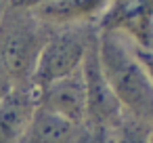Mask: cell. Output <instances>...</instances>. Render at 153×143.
<instances>
[{"label": "cell", "instance_id": "1", "mask_svg": "<svg viewBox=\"0 0 153 143\" xmlns=\"http://www.w3.org/2000/svg\"><path fill=\"white\" fill-rule=\"evenodd\" d=\"M97 55L103 76L124 112L153 128V84L132 55L130 40L122 34L101 32Z\"/></svg>", "mask_w": 153, "mask_h": 143}, {"label": "cell", "instance_id": "2", "mask_svg": "<svg viewBox=\"0 0 153 143\" xmlns=\"http://www.w3.org/2000/svg\"><path fill=\"white\" fill-rule=\"evenodd\" d=\"M48 36L42 23L25 9L9 7L0 19V61L7 67L15 88H32V72L38 53Z\"/></svg>", "mask_w": 153, "mask_h": 143}, {"label": "cell", "instance_id": "3", "mask_svg": "<svg viewBox=\"0 0 153 143\" xmlns=\"http://www.w3.org/2000/svg\"><path fill=\"white\" fill-rule=\"evenodd\" d=\"M92 36L94 34H84L82 30H61L51 34L38 53L30 80L32 88L40 91L80 70Z\"/></svg>", "mask_w": 153, "mask_h": 143}, {"label": "cell", "instance_id": "4", "mask_svg": "<svg viewBox=\"0 0 153 143\" xmlns=\"http://www.w3.org/2000/svg\"><path fill=\"white\" fill-rule=\"evenodd\" d=\"M84 80H86V135H113V130L120 126L124 118V107L111 93L101 63L97 55V36H92L84 63H82Z\"/></svg>", "mask_w": 153, "mask_h": 143}, {"label": "cell", "instance_id": "5", "mask_svg": "<svg viewBox=\"0 0 153 143\" xmlns=\"http://www.w3.org/2000/svg\"><path fill=\"white\" fill-rule=\"evenodd\" d=\"M99 30L128 38L132 44L151 46L153 0H107L99 15Z\"/></svg>", "mask_w": 153, "mask_h": 143}, {"label": "cell", "instance_id": "6", "mask_svg": "<svg viewBox=\"0 0 153 143\" xmlns=\"http://www.w3.org/2000/svg\"><path fill=\"white\" fill-rule=\"evenodd\" d=\"M38 105L55 112L57 116L84 126L86 122V80L82 67L71 72L69 76L36 91Z\"/></svg>", "mask_w": 153, "mask_h": 143}, {"label": "cell", "instance_id": "7", "mask_svg": "<svg viewBox=\"0 0 153 143\" xmlns=\"http://www.w3.org/2000/svg\"><path fill=\"white\" fill-rule=\"evenodd\" d=\"M84 135V126H78L42 105H36L19 143H82Z\"/></svg>", "mask_w": 153, "mask_h": 143}, {"label": "cell", "instance_id": "8", "mask_svg": "<svg viewBox=\"0 0 153 143\" xmlns=\"http://www.w3.org/2000/svg\"><path fill=\"white\" fill-rule=\"evenodd\" d=\"M34 88H11L0 99V143H19L36 109Z\"/></svg>", "mask_w": 153, "mask_h": 143}, {"label": "cell", "instance_id": "9", "mask_svg": "<svg viewBox=\"0 0 153 143\" xmlns=\"http://www.w3.org/2000/svg\"><path fill=\"white\" fill-rule=\"evenodd\" d=\"M107 0H48L30 13L42 25H69L101 15Z\"/></svg>", "mask_w": 153, "mask_h": 143}, {"label": "cell", "instance_id": "10", "mask_svg": "<svg viewBox=\"0 0 153 143\" xmlns=\"http://www.w3.org/2000/svg\"><path fill=\"white\" fill-rule=\"evenodd\" d=\"M153 128L140 120H136L130 114H124L120 126L113 130V141L111 143H149Z\"/></svg>", "mask_w": 153, "mask_h": 143}, {"label": "cell", "instance_id": "11", "mask_svg": "<svg viewBox=\"0 0 153 143\" xmlns=\"http://www.w3.org/2000/svg\"><path fill=\"white\" fill-rule=\"evenodd\" d=\"M130 49H132V55L136 57V61L140 63V67L145 70L149 82L153 84V51L145 49V46H138V44H132V42H130Z\"/></svg>", "mask_w": 153, "mask_h": 143}, {"label": "cell", "instance_id": "12", "mask_svg": "<svg viewBox=\"0 0 153 143\" xmlns=\"http://www.w3.org/2000/svg\"><path fill=\"white\" fill-rule=\"evenodd\" d=\"M11 88H13V80H11L7 67L2 65V61H0V99H2L4 95H9Z\"/></svg>", "mask_w": 153, "mask_h": 143}, {"label": "cell", "instance_id": "13", "mask_svg": "<svg viewBox=\"0 0 153 143\" xmlns=\"http://www.w3.org/2000/svg\"><path fill=\"white\" fill-rule=\"evenodd\" d=\"M44 2H48V0H11V7H15V9H25V11H32V9L40 7V4H44Z\"/></svg>", "mask_w": 153, "mask_h": 143}, {"label": "cell", "instance_id": "14", "mask_svg": "<svg viewBox=\"0 0 153 143\" xmlns=\"http://www.w3.org/2000/svg\"><path fill=\"white\" fill-rule=\"evenodd\" d=\"M9 7H11V0H0V19H2V15L7 13Z\"/></svg>", "mask_w": 153, "mask_h": 143}, {"label": "cell", "instance_id": "15", "mask_svg": "<svg viewBox=\"0 0 153 143\" xmlns=\"http://www.w3.org/2000/svg\"><path fill=\"white\" fill-rule=\"evenodd\" d=\"M149 143H153V133H151V139H149Z\"/></svg>", "mask_w": 153, "mask_h": 143}, {"label": "cell", "instance_id": "16", "mask_svg": "<svg viewBox=\"0 0 153 143\" xmlns=\"http://www.w3.org/2000/svg\"><path fill=\"white\" fill-rule=\"evenodd\" d=\"M149 49H151V51H153V38H151V46H149Z\"/></svg>", "mask_w": 153, "mask_h": 143}]
</instances>
